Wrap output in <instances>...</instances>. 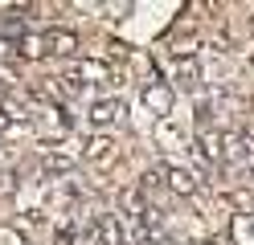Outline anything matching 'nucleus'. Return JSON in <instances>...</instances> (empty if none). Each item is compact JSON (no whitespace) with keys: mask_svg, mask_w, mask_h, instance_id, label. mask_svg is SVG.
<instances>
[{"mask_svg":"<svg viewBox=\"0 0 254 245\" xmlns=\"http://www.w3.org/2000/svg\"><path fill=\"white\" fill-rule=\"evenodd\" d=\"M221 143H226V147H221V159H226L234 172L254 176V127L238 131V135H226Z\"/></svg>","mask_w":254,"mask_h":245,"instance_id":"2","label":"nucleus"},{"mask_svg":"<svg viewBox=\"0 0 254 245\" xmlns=\"http://www.w3.org/2000/svg\"><path fill=\"white\" fill-rule=\"evenodd\" d=\"M58 82H62V90H66V98H82V94L99 90L103 82H107V70H103L99 61H78V65H70Z\"/></svg>","mask_w":254,"mask_h":245,"instance_id":"1","label":"nucleus"},{"mask_svg":"<svg viewBox=\"0 0 254 245\" xmlns=\"http://www.w3.org/2000/svg\"><path fill=\"white\" fill-rule=\"evenodd\" d=\"M123 102H119V98H107V102H94L90 106V123L94 127H119L123 123Z\"/></svg>","mask_w":254,"mask_h":245,"instance_id":"3","label":"nucleus"}]
</instances>
